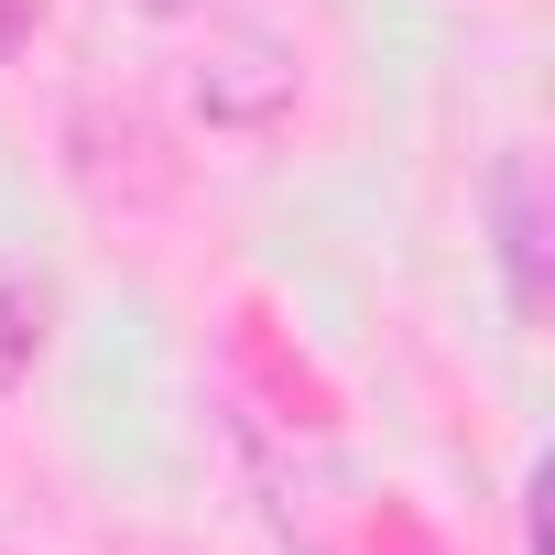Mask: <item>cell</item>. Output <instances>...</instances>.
I'll use <instances>...</instances> for the list:
<instances>
[{
    "label": "cell",
    "instance_id": "obj_1",
    "mask_svg": "<svg viewBox=\"0 0 555 555\" xmlns=\"http://www.w3.org/2000/svg\"><path fill=\"white\" fill-rule=\"evenodd\" d=\"M185 109L229 142H272L306 109V55L272 23H207V44L185 55Z\"/></svg>",
    "mask_w": 555,
    "mask_h": 555
},
{
    "label": "cell",
    "instance_id": "obj_3",
    "mask_svg": "<svg viewBox=\"0 0 555 555\" xmlns=\"http://www.w3.org/2000/svg\"><path fill=\"white\" fill-rule=\"evenodd\" d=\"M490 250H501L512 317H544V295H555V218H544V164H533V142H512V153L490 164Z\"/></svg>",
    "mask_w": 555,
    "mask_h": 555
},
{
    "label": "cell",
    "instance_id": "obj_2",
    "mask_svg": "<svg viewBox=\"0 0 555 555\" xmlns=\"http://www.w3.org/2000/svg\"><path fill=\"white\" fill-rule=\"evenodd\" d=\"M66 175L99 196V207H164L175 196V164H164V142H153V120L120 99H77L66 109Z\"/></svg>",
    "mask_w": 555,
    "mask_h": 555
},
{
    "label": "cell",
    "instance_id": "obj_5",
    "mask_svg": "<svg viewBox=\"0 0 555 555\" xmlns=\"http://www.w3.org/2000/svg\"><path fill=\"white\" fill-rule=\"evenodd\" d=\"M142 12H153V23H196V12H207V0H142Z\"/></svg>",
    "mask_w": 555,
    "mask_h": 555
},
{
    "label": "cell",
    "instance_id": "obj_4",
    "mask_svg": "<svg viewBox=\"0 0 555 555\" xmlns=\"http://www.w3.org/2000/svg\"><path fill=\"white\" fill-rule=\"evenodd\" d=\"M44 327H55V295L34 284V272H0V403H12L44 360Z\"/></svg>",
    "mask_w": 555,
    "mask_h": 555
}]
</instances>
